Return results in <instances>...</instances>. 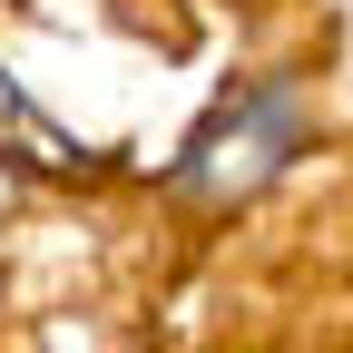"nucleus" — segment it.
<instances>
[{
    "label": "nucleus",
    "mask_w": 353,
    "mask_h": 353,
    "mask_svg": "<svg viewBox=\"0 0 353 353\" xmlns=\"http://www.w3.org/2000/svg\"><path fill=\"white\" fill-rule=\"evenodd\" d=\"M294 148H304V99L285 79H255V88H226V99L206 108V128L187 138L176 176H187L196 196H245L255 176H275Z\"/></svg>",
    "instance_id": "1"
}]
</instances>
